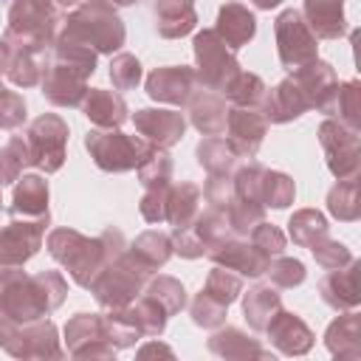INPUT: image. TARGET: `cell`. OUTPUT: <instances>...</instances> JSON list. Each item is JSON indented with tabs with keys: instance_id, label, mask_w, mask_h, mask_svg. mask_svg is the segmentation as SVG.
<instances>
[{
	"instance_id": "1",
	"label": "cell",
	"mask_w": 361,
	"mask_h": 361,
	"mask_svg": "<svg viewBox=\"0 0 361 361\" xmlns=\"http://www.w3.org/2000/svg\"><path fill=\"white\" fill-rule=\"evenodd\" d=\"M96 71V51L68 34H59L45 65H42V96L59 107L82 104L87 85L85 79Z\"/></svg>"
},
{
	"instance_id": "2",
	"label": "cell",
	"mask_w": 361,
	"mask_h": 361,
	"mask_svg": "<svg viewBox=\"0 0 361 361\" xmlns=\"http://www.w3.org/2000/svg\"><path fill=\"white\" fill-rule=\"evenodd\" d=\"M48 251L56 262H62L68 268V274L73 276L76 285L90 288L96 274L110 259L124 254V237L116 228H107L99 240H87L73 228H56L48 237Z\"/></svg>"
},
{
	"instance_id": "3",
	"label": "cell",
	"mask_w": 361,
	"mask_h": 361,
	"mask_svg": "<svg viewBox=\"0 0 361 361\" xmlns=\"http://www.w3.org/2000/svg\"><path fill=\"white\" fill-rule=\"evenodd\" d=\"M62 299H65V279L56 271L25 276V271L20 268L14 276H8L0 285V310L20 324L48 316Z\"/></svg>"
},
{
	"instance_id": "4",
	"label": "cell",
	"mask_w": 361,
	"mask_h": 361,
	"mask_svg": "<svg viewBox=\"0 0 361 361\" xmlns=\"http://www.w3.org/2000/svg\"><path fill=\"white\" fill-rule=\"evenodd\" d=\"M62 34L90 45L99 54H113L124 45V25H121L118 14L113 11V6L104 0H90V3L79 6L68 17Z\"/></svg>"
},
{
	"instance_id": "5",
	"label": "cell",
	"mask_w": 361,
	"mask_h": 361,
	"mask_svg": "<svg viewBox=\"0 0 361 361\" xmlns=\"http://www.w3.org/2000/svg\"><path fill=\"white\" fill-rule=\"evenodd\" d=\"M59 14L54 0H14L8 8V28L6 42L11 48L45 51L56 31Z\"/></svg>"
},
{
	"instance_id": "6",
	"label": "cell",
	"mask_w": 361,
	"mask_h": 361,
	"mask_svg": "<svg viewBox=\"0 0 361 361\" xmlns=\"http://www.w3.org/2000/svg\"><path fill=\"white\" fill-rule=\"evenodd\" d=\"M85 147L90 152V158L96 161L99 169L104 172H127V169H138V164L152 155L149 141L135 138V135H124L118 130H90L85 138Z\"/></svg>"
},
{
	"instance_id": "7",
	"label": "cell",
	"mask_w": 361,
	"mask_h": 361,
	"mask_svg": "<svg viewBox=\"0 0 361 361\" xmlns=\"http://www.w3.org/2000/svg\"><path fill=\"white\" fill-rule=\"evenodd\" d=\"M149 271L141 268L124 248V254H118L116 259H110L99 274L96 279L90 282V290L96 293V299L104 305V307H127L144 288Z\"/></svg>"
},
{
	"instance_id": "8",
	"label": "cell",
	"mask_w": 361,
	"mask_h": 361,
	"mask_svg": "<svg viewBox=\"0 0 361 361\" xmlns=\"http://www.w3.org/2000/svg\"><path fill=\"white\" fill-rule=\"evenodd\" d=\"M65 141H68V124L59 116L45 113V116L34 118L28 127V135H25L28 164H34L45 172H56L65 161Z\"/></svg>"
},
{
	"instance_id": "9",
	"label": "cell",
	"mask_w": 361,
	"mask_h": 361,
	"mask_svg": "<svg viewBox=\"0 0 361 361\" xmlns=\"http://www.w3.org/2000/svg\"><path fill=\"white\" fill-rule=\"evenodd\" d=\"M195 59H197V82L212 90H223L226 82L240 71L231 48L214 34V28H206L195 37Z\"/></svg>"
},
{
	"instance_id": "10",
	"label": "cell",
	"mask_w": 361,
	"mask_h": 361,
	"mask_svg": "<svg viewBox=\"0 0 361 361\" xmlns=\"http://www.w3.org/2000/svg\"><path fill=\"white\" fill-rule=\"evenodd\" d=\"M45 226H48V214L23 217V220L20 214H11L8 226L0 228V268H23V262L37 254Z\"/></svg>"
},
{
	"instance_id": "11",
	"label": "cell",
	"mask_w": 361,
	"mask_h": 361,
	"mask_svg": "<svg viewBox=\"0 0 361 361\" xmlns=\"http://www.w3.org/2000/svg\"><path fill=\"white\" fill-rule=\"evenodd\" d=\"M276 45H279V59L288 71H296L307 62L316 59V34L307 28L302 11L288 8L276 17Z\"/></svg>"
},
{
	"instance_id": "12",
	"label": "cell",
	"mask_w": 361,
	"mask_h": 361,
	"mask_svg": "<svg viewBox=\"0 0 361 361\" xmlns=\"http://www.w3.org/2000/svg\"><path fill=\"white\" fill-rule=\"evenodd\" d=\"M243 290L240 276L228 274V268H214L206 279V288L197 293V299L192 302V319L200 327H214L223 322L226 307L237 299V293Z\"/></svg>"
},
{
	"instance_id": "13",
	"label": "cell",
	"mask_w": 361,
	"mask_h": 361,
	"mask_svg": "<svg viewBox=\"0 0 361 361\" xmlns=\"http://www.w3.org/2000/svg\"><path fill=\"white\" fill-rule=\"evenodd\" d=\"M322 147L327 152V166L336 178H355L358 175V130L338 121L327 118L319 130Z\"/></svg>"
},
{
	"instance_id": "14",
	"label": "cell",
	"mask_w": 361,
	"mask_h": 361,
	"mask_svg": "<svg viewBox=\"0 0 361 361\" xmlns=\"http://www.w3.org/2000/svg\"><path fill=\"white\" fill-rule=\"evenodd\" d=\"M290 79L299 87V93L305 96L307 107H316L322 113H333L336 93H338V79H336V71L327 62L313 59V62L290 71Z\"/></svg>"
},
{
	"instance_id": "15",
	"label": "cell",
	"mask_w": 361,
	"mask_h": 361,
	"mask_svg": "<svg viewBox=\"0 0 361 361\" xmlns=\"http://www.w3.org/2000/svg\"><path fill=\"white\" fill-rule=\"evenodd\" d=\"M226 130H228L226 141L231 144L237 158H254L259 144H262V138H265L268 121L254 107H234V110H228Z\"/></svg>"
},
{
	"instance_id": "16",
	"label": "cell",
	"mask_w": 361,
	"mask_h": 361,
	"mask_svg": "<svg viewBox=\"0 0 361 361\" xmlns=\"http://www.w3.org/2000/svg\"><path fill=\"white\" fill-rule=\"evenodd\" d=\"M197 87V73L192 68H178V65H169V68H155L149 76H147V93L149 99L155 102H166V104H186L189 96L195 93Z\"/></svg>"
},
{
	"instance_id": "17",
	"label": "cell",
	"mask_w": 361,
	"mask_h": 361,
	"mask_svg": "<svg viewBox=\"0 0 361 361\" xmlns=\"http://www.w3.org/2000/svg\"><path fill=\"white\" fill-rule=\"evenodd\" d=\"M209 257L217 262V265H226L228 271H240L243 276H259L268 271L271 265V257L251 240H223L217 248L209 251Z\"/></svg>"
},
{
	"instance_id": "18",
	"label": "cell",
	"mask_w": 361,
	"mask_h": 361,
	"mask_svg": "<svg viewBox=\"0 0 361 361\" xmlns=\"http://www.w3.org/2000/svg\"><path fill=\"white\" fill-rule=\"evenodd\" d=\"M133 121H135L138 135L158 149L178 144L186 130V118L175 110H138L133 116Z\"/></svg>"
},
{
	"instance_id": "19",
	"label": "cell",
	"mask_w": 361,
	"mask_h": 361,
	"mask_svg": "<svg viewBox=\"0 0 361 361\" xmlns=\"http://www.w3.org/2000/svg\"><path fill=\"white\" fill-rule=\"evenodd\" d=\"M192 124L203 133V135H220L226 130V118H228V107H226V96H220L212 87L195 90L186 102Z\"/></svg>"
},
{
	"instance_id": "20",
	"label": "cell",
	"mask_w": 361,
	"mask_h": 361,
	"mask_svg": "<svg viewBox=\"0 0 361 361\" xmlns=\"http://www.w3.org/2000/svg\"><path fill=\"white\" fill-rule=\"evenodd\" d=\"M82 110L102 130H118L127 121V104L116 90H102V87L87 90L82 99Z\"/></svg>"
},
{
	"instance_id": "21",
	"label": "cell",
	"mask_w": 361,
	"mask_h": 361,
	"mask_svg": "<svg viewBox=\"0 0 361 361\" xmlns=\"http://www.w3.org/2000/svg\"><path fill=\"white\" fill-rule=\"evenodd\" d=\"M265 333H268V338H271L282 353H293V355L305 353V350L313 344V336H310L307 324H305L299 316H293V313H288V310H282V307H279L276 316L268 322Z\"/></svg>"
},
{
	"instance_id": "22",
	"label": "cell",
	"mask_w": 361,
	"mask_h": 361,
	"mask_svg": "<svg viewBox=\"0 0 361 361\" xmlns=\"http://www.w3.org/2000/svg\"><path fill=\"white\" fill-rule=\"evenodd\" d=\"M305 23L316 34V39H338L344 25V0H305Z\"/></svg>"
},
{
	"instance_id": "23",
	"label": "cell",
	"mask_w": 361,
	"mask_h": 361,
	"mask_svg": "<svg viewBox=\"0 0 361 361\" xmlns=\"http://www.w3.org/2000/svg\"><path fill=\"white\" fill-rule=\"evenodd\" d=\"M254 31H257V20H254V14H251L245 6H240V3H226V6L220 8L214 34H217L231 51L243 48V45L254 37Z\"/></svg>"
},
{
	"instance_id": "24",
	"label": "cell",
	"mask_w": 361,
	"mask_h": 361,
	"mask_svg": "<svg viewBox=\"0 0 361 361\" xmlns=\"http://www.w3.org/2000/svg\"><path fill=\"white\" fill-rule=\"evenodd\" d=\"M195 0H155V31L161 37H183L195 28Z\"/></svg>"
},
{
	"instance_id": "25",
	"label": "cell",
	"mask_w": 361,
	"mask_h": 361,
	"mask_svg": "<svg viewBox=\"0 0 361 361\" xmlns=\"http://www.w3.org/2000/svg\"><path fill=\"white\" fill-rule=\"evenodd\" d=\"M305 110H307L305 96H302L299 87L293 85V79L279 82L271 93L262 96V113H265V121L285 124V121H290V118H299Z\"/></svg>"
},
{
	"instance_id": "26",
	"label": "cell",
	"mask_w": 361,
	"mask_h": 361,
	"mask_svg": "<svg viewBox=\"0 0 361 361\" xmlns=\"http://www.w3.org/2000/svg\"><path fill=\"white\" fill-rule=\"evenodd\" d=\"M358 262L350 259V268H330L322 279V296L333 307H355L358 305Z\"/></svg>"
},
{
	"instance_id": "27",
	"label": "cell",
	"mask_w": 361,
	"mask_h": 361,
	"mask_svg": "<svg viewBox=\"0 0 361 361\" xmlns=\"http://www.w3.org/2000/svg\"><path fill=\"white\" fill-rule=\"evenodd\" d=\"M17 180L20 183L14 186L11 214H23V217L48 214V183L39 175H23Z\"/></svg>"
},
{
	"instance_id": "28",
	"label": "cell",
	"mask_w": 361,
	"mask_h": 361,
	"mask_svg": "<svg viewBox=\"0 0 361 361\" xmlns=\"http://www.w3.org/2000/svg\"><path fill=\"white\" fill-rule=\"evenodd\" d=\"M127 254H130L141 268H147V271L152 274L155 268H161V265L169 259V254H172V240H169L166 234H161V231H144V234L135 237V243L127 248Z\"/></svg>"
},
{
	"instance_id": "29",
	"label": "cell",
	"mask_w": 361,
	"mask_h": 361,
	"mask_svg": "<svg viewBox=\"0 0 361 361\" xmlns=\"http://www.w3.org/2000/svg\"><path fill=\"white\" fill-rule=\"evenodd\" d=\"M200 212V189L189 180H183L180 186H169V195H166V220L180 228V226H189Z\"/></svg>"
},
{
	"instance_id": "30",
	"label": "cell",
	"mask_w": 361,
	"mask_h": 361,
	"mask_svg": "<svg viewBox=\"0 0 361 361\" xmlns=\"http://www.w3.org/2000/svg\"><path fill=\"white\" fill-rule=\"evenodd\" d=\"M282 307L279 302V293L271 288V285H254L245 299H243V310H245V319L254 330H265L268 322L276 316V310Z\"/></svg>"
},
{
	"instance_id": "31",
	"label": "cell",
	"mask_w": 361,
	"mask_h": 361,
	"mask_svg": "<svg viewBox=\"0 0 361 361\" xmlns=\"http://www.w3.org/2000/svg\"><path fill=\"white\" fill-rule=\"evenodd\" d=\"M197 164L203 169H209V175H226L237 164V152L231 149V144L226 138L209 135L206 141L197 144Z\"/></svg>"
},
{
	"instance_id": "32",
	"label": "cell",
	"mask_w": 361,
	"mask_h": 361,
	"mask_svg": "<svg viewBox=\"0 0 361 361\" xmlns=\"http://www.w3.org/2000/svg\"><path fill=\"white\" fill-rule=\"evenodd\" d=\"M45 51H28V48H11V62H8V79L20 87H31L42 79V59Z\"/></svg>"
},
{
	"instance_id": "33",
	"label": "cell",
	"mask_w": 361,
	"mask_h": 361,
	"mask_svg": "<svg viewBox=\"0 0 361 361\" xmlns=\"http://www.w3.org/2000/svg\"><path fill=\"white\" fill-rule=\"evenodd\" d=\"M220 93H223L228 102H234L237 107H257V104L262 102V96H265V85H262L259 76L245 73V71H237V73L226 82V87H223Z\"/></svg>"
},
{
	"instance_id": "34",
	"label": "cell",
	"mask_w": 361,
	"mask_h": 361,
	"mask_svg": "<svg viewBox=\"0 0 361 361\" xmlns=\"http://www.w3.org/2000/svg\"><path fill=\"white\" fill-rule=\"evenodd\" d=\"M209 350L226 358H237V355H265V350L259 344H254L245 333H240L237 327H226L220 333H214L209 338Z\"/></svg>"
},
{
	"instance_id": "35",
	"label": "cell",
	"mask_w": 361,
	"mask_h": 361,
	"mask_svg": "<svg viewBox=\"0 0 361 361\" xmlns=\"http://www.w3.org/2000/svg\"><path fill=\"white\" fill-rule=\"evenodd\" d=\"M259 203L262 206H274V209H285L288 203H293V180L282 172H271L262 169L259 178Z\"/></svg>"
},
{
	"instance_id": "36",
	"label": "cell",
	"mask_w": 361,
	"mask_h": 361,
	"mask_svg": "<svg viewBox=\"0 0 361 361\" xmlns=\"http://www.w3.org/2000/svg\"><path fill=\"white\" fill-rule=\"evenodd\" d=\"M290 237H293V243H299V245H313L316 240H322L324 234H327V223H324V217L319 214V212H313V209H302V212H296L293 217H290Z\"/></svg>"
},
{
	"instance_id": "37",
	"label": "cell",
	"mask_w": 361,
	"mask_h": 361,
	"mask_svg": "<svg viewBox=\"0 0 361 361\" xmlns=\"http://www.w3.org/2000/svg\"><path fill=\"white\" fill-rule=\"evenodd\" d=\"M28 164V147L23 135H14L6 147H0V186L20 178L23 166Z\"/></svg>"
},
{
	"instance_id": "38",
	"label": "cell",
	"mask_w": 361,
	"mask_h": 361,
	"mask_svg": "<svg viewBox=\"0 0 361 361\" xmlns=\"http://www.w3.org/2000/svg\"><path fill=\"white\" fill-rule=\"evenodd\" d=\"M327 206L338 220H355L358 217V183H355V178H344L336 189H330Z\"/></svg>"
},
{
	"instance_id": "39",
	"label": "cell",
	"mask_w": 361,
	"mask_h": 361,
	"mask_svg": "<svg viewBox=\"0 0 361 361\" xmlns=\"http://www.w3.org/2000/svg\"><path fill=\"white\" fill-rule=\"evenodd\" d=\"M147 296H149V299H155V302L166 310V316L178 313V310L186 305L183 285H180L178 279H172V276H158V279H152V282H149V288H147Z\"/></svg>"
},
{
	"instance_id": "40",
	"label": "cell",
	"mask_w": 361,
	"mask_h": 361,
	"mask_svg": "<svg viewBox=\"0 0 361 361\" xmlns=\"http://www.w3.org/2000/svg\"><path fill=\"white\" fill-rule=\"evenodd\" d=\"M138 178H141L144 189L166 186L172 180V161H169V155L164 149H152V155H147L138 164Z\"/></svg>"
},
{
	"instance_id": "41",
	"label": "cell",
	"mask_w": 361,
	"mask_h": 361,
	"mask_svg": "<svg viewBox=\"0 0 361 361\" xmlns=\"http://www.w3.org/2000/svg\"><path fill=\"white\" fill-rule=\"evenodd\" d=\"M110 79H113V87L116 90H130L138 85L141 79V65L133 54H118L113 62H110Z\"/></svg>"
},
{
	"instance_id": "42",
	"label": "cell",
	"mask_w": 361,
	"mask_h": 361,
	"mask_svg": "<svg viewBox=\"0 0 361 361\" xmlns=\"http://www.w3.org/2000/svg\"><path fill=\"white\" fill-rule=\"evenodd\" d=\"M310 251H313V257H316V262L319 265H324L327 271L330 268H341V265H350V251L341 245V243H336V240H330L327 234L322 237V240H316L313 245H310Z\"/></svg>"
},
{
	"instance_id": "43",
	"label": "cell",
	"mask_w": 361,
	"mask_h": 361,
	"mask_svg": "<svg viewBox=\"0 0 361 361\" xmlns=\"http://www.w3.org/2000/svg\"><path fill=\"white\" fill-rule=\"evenodd\" d=\"M333 113H338V121H344V124L358 130V82L338 85Z\"/></svg>"
},
{
	"instance_id": "44",
	"label": "cell",
	"mask_w": 361,
	"mask_h": 361,
	"mask_svg": "<svg viewBox=\"0 0 361 361\" xmlns=\"http://www.w3.org/2000/svg\"><path fill=\"white\" fill-rule=\"evenodd\" d=\"M271 276V282H276L279 288H293L305 279V265L299 259H290V257H279L276 262L268 265L265 271Z\"/></svg>"
},
{
	"instance_id": "45",
	"label": "cell",
	"mask_w": 361,
	"mask_h": 361,
	"mask_svg": "<svg viewBox=\"0 0 361 361\" xmlns=\"http://www.w3.org/2000/svg\"><path fill=\"white\" fill-rule=\"evenodd\" d=\"M25 118V99L14 90H0V127L3 130H14L20 127Z\"/></svg>"
},
{
	"instance_id": "46",
	"label": "cell",
	"mask_w": 361,
	"mask_h": 361,
	"mask_svg": "<svg viewBox=\"0 0 361 361\" xmlns=\"http://www.w3.org/2000/svg\"><path fill=\"white\" fill-rule=\"evenodd\" d=\"M166 195H169V183L166 186H152L144 192L141 197V214L149 223H161L166 220Z\"/></svg>"
},
{
	"instance_id": "47",
	"label": "cell",
	"mask_w": 361,
	"mask_h": 361,
	"mask_svg": "<svg viewBox=\"0 0 361 361\" xmlns=\"http://www.w3.org/2000/svg\"><path fill=\"white\" fill-rule=\"evenodd\" d=\"M251 240H254L268 257H279L282 248H285V237H282V231H279L276 226H268L265 220H262L259 226L251 228Z\"/></svg>"
},
{
	"instance_id": "48",
	"label": "cell",
	"mask_w": 361,
	"mask_h": 361,
	"mask_svg": "<svg viewBox=\"0 0 361 361\" xmlns=\"http://www.w3.org/2000/svg\"><path fill=\"white\" fill-rule=\"evenodd\" d=\"M8 62H11V45L6 39H0V73L8 71Z\"/></svg>"
},
{
	"instance_id": "49",
	"label": "cell",
	"mask_w": 361,
	"mask_h": 361,
	"mask_svg": "<svg viewBox=\"0 0 361 361\" xmlns=\"http://www.w3.org/2000/svg\"><path fill=\"white\" fill-rule=\"evenodd\" d=\"M282 0H254V6L257 8H274V6H279Z\"/></svg>"
},
{
	"instance_id": "50",
	"label": "cell",
	"mask_w": 361,
	"mask_h": 361,
	"mask_svg": "<svg viewBox=\"0 0 361 361\" xmlns=\"http://www.w3.org/2000/svg\"><path fill=\"white\" fill-rule=\"evenodd\" d=\"M104 3H110V6H133L135 0H104Z\"/></svg>"
},
{
	"instance_id": "51",
	"label": "cell",
	"mask_w": 361,
	"mask_h": 361,
	"mask_svg": "<svg viewBox=\"0 0 361 361\" xmlns=\"http://www.w3.org/2000/svg\"><path fill=\"white\" fill-rule=\"evenodd\" d=\"M62 6H76V3H82V0H59Z\"/></svg>"
}]
</instances>
